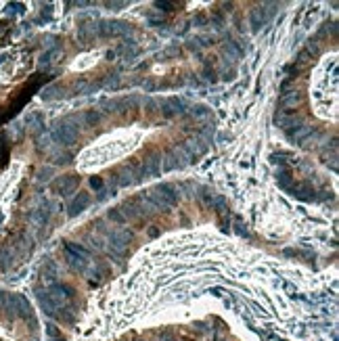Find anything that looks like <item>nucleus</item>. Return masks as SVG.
<instances>
[{"instance_id":"12","label":"nucleus","mask_w":339,"mask_h":341,"mask_svg":"<svg viewBox=\"0 0 339 341\" xmlns=\"http://www.w3.org/2000/svg\"><path fill=\"white\" fill-rule=\"evenodd\" d=\"M90 184H92L94 188H101V186H103V180H101V178H92V180H90Z\"/></svg>"},{"instance_id":"7","label":"nucleus","mask_w":339,"mask_h":341,"mask_svg":"<svg viewBox=\"0 0 339 341\" xmlns=\"http://www.w3.org/2000/svg\"><path fill=\"white\" fill-rule=\"evenodd\" d=\"M84 119H86L88 126H94V124L101 122V113H98V111H88V113L84 115Z\"/></svg>"},{"instance_id":"3","label":"nucleus","mask_w":339,"mask_h":341,"mask_svg":"<svg viewBox=\"0 0 339 341\" xmlns=\"http://www.w3.org/2000/svg\"><path fill=\"white\" fill-rule=\"evenodd\" d=\"M78 184H80V176H61L59 180H55L51 186L61 195H72L78 188Z\"/></svg>"},{"instance_id":"2","label":"nucleus","mask_w":339,"mask_h":341,"mask_svg":"<svg viewBox=\"0 0 339 341\" xmlns=\"http://www.w3.org/2000/svg\"><path fill=\"white\" fill-rule=\"evenodd\" d=\"M132 241V235L128 230H113L111 237H109V243H111V249L117 256H124L128 252V245Z\"/></svg>"},{"instance_id":"6","label":"nucleus","mask_w":339,"mask_h":341,"mask_svg":"<svg viewBox=\"0 0 339 341\" xmlns=\"http://www.w3.org/2000/svg\"><path fill=\"white\" fill-rule=\"evenodd\" d=\"M117 182L122 184V186H130V184H134V182H138V176H134V172H132V168H128V170H124L122 174H119V178H117Z\"/></svg>"},{"instance_id":"10","label":"nucleus","mask_w":339,"mask_h":341,"mask_svg":"<svg viewBox=\"0 0 339 341\" xmlns=\"http://www.w3.org/2000/svg\"><path fill=\"white\" fill-rule=\"evenodd\" d=\"M109 218L113 220V222H117V224H126V218L122 216L117 212V209H111V212H109Z\"/></svg>"},{"instance_id":"4","label":"nucleus","mask_w":339,"mask_h":341,"mask_svg":"<svg viewBox=\"0 0 339 341\" xmlns=\"http://www.w3.org/2000/svg\"><path fill=\"white\" fill-rule=\"evenodd\" d=\"M55 136L61 140V143H65V145H72L74 140L78 138V130L74 128V126H65V124H59L57 128H55Z\"/></svg>"},{"instance_id":"8","label":"nucleus","mask_w":339,"mask_h":341,"mask_svg":"<svg viewBox=\"0 0 339 341\" xmlns=\"http://www.w3.org/2000/svg\"><path fill=\"white\" fill-rule=\"evenodd\" d=\"M291 182H293V178H291V174H289V172H283L281 176H278V184H281V188H289V186H291Z\"/></svg>"},{"instance_id":"1","label":"nucleus","mask_w":339,"mask_h":341,"mask_svg":"<svg viewBox=\"0 0 339 341\" xmlns=\"http://www.w3.org/2000/svg\"><path fill=\"white\" fill-rule=\"evenodd\" d=\"M149 197H151V201L157 205V209H162V207H174L176 201H178V195L174 193V188L170 186V184H162L159 188H155Z\"/></svg>"},{"instance_id":"5","label":"nucleus","mask_w":339,"mask_h":341,"mask_svg":"<svg viewBox=\"0 0 339 341\" xmlns=\"http://www.w3.org/2000/svg\"><path fill=\"white\" fill-rule=\"evenodd\" d=\"M88 205H90V195H88V193H80V195L74 199V201H72V205H69V216L82 214Z\"/></svg>"},{"instance_id":"9","label":"nucleus","mask_w":339,"mask_h":341,"mask_svg":"<svg viewBox=\"0 0 339 341\" xmlns=\"http://www.w3.org/2000/svg\"><path fill=\"white\" fill-rule=\"evenodd\" d=\"M297 101H300V96L293 92L291 96H283V98H281V105H283V107H291V105H297Z\"/></svg>"},{"instance_id":"11","label":"nucleus","mask_w":339,"mask_h":341,"mask_svg":"<svg viewBox=\"0 0 339 341\" xmlns=\"http://www.w3.org/2000/svg\"><path fill=\"white\" fill-rule=\"evenodd\" d=\"M308 132H310V128H300V130H297V132H289V134H291L295 140H300V138H304Z\"/></svg>"}]
</instances>
